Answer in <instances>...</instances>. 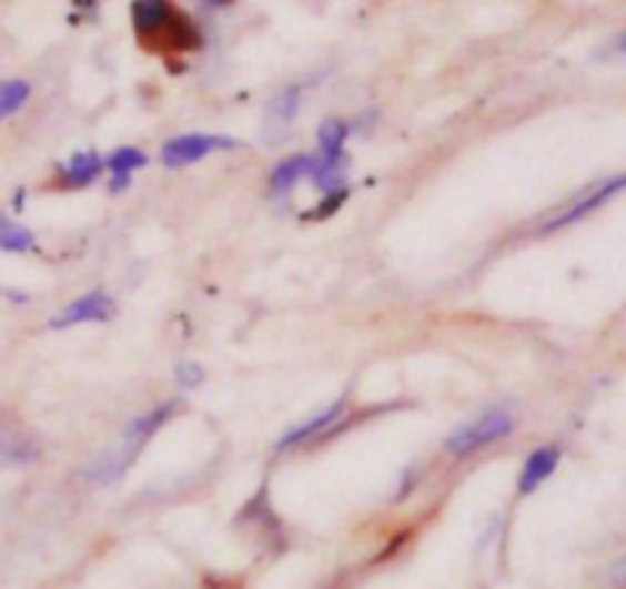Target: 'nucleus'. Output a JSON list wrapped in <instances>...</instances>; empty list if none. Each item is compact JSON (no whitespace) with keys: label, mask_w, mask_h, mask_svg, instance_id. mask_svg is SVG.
Listing matches in <instances>:
<instances>
[{"label":"nucleus","mask_w":626,"mask_h":589,"mask_svg":"<svg viewBox=\"0 0 626 589\" xmlns=\"http://www.w3.org/2000/svg\"><path fill=\"white\" fill-rule=\"evenodd\" d=\"M101 172H104V160L92 150H83L77 153L74 160L64 165V184L68 186H89L92 181H99Z\"/></svg>","instance_id":"ddd939ff"},{"label":"nucleus","mask_w":626,"mask_h":589,"mask_svg":"<svg viewBox=\"0 0 626 589\" xmlns=\"http://www.w3.org/2000/svg\"><path fill=\"white\" fill-rule=\"evenodd\" d=\"M132 26H135L138 40L148 43V47L190 52L202 43L199 28L184 13L174 10L172 0H135L132 3Z\"/></svg>","instance_id":"f257e3e1"},{"label":"nucleus","mask_w":626,"mask_h":589,"mask_svg":"<svg viewBox=\"0 0 626 589\" xmlns=\"http://www.w3.org/2000/svg\"><path fill=\"white\" fill-rule=\"evenodd\" d=\"M34 247V233L26 230L22 223L10 221L7 214H0V251H10V254H26Z\"/></svg>","instance_id":"2eb2a0df"},{"label":"nucleus","mask_w":626,"mask_h":589,"mask_svg":"<svg viewBox=\"0 0 626 589\" xmlns=\"http://www.w3.org/2000/svg\"><path fill=\"white\" fill-rule=\"evenodd\" d=\"M343 409H345L343 400H336V404H331L327 409H321L319 416L309 418L306 425H300V428H294L291 434H284L282 440H279V449H282V453L284 449H294V446H300V443H306L309 437H315V434H321V430H327L331 428L333 418L343 416Z\"/></svg>","instance_id":"9b49d317"},{"label":"nucleus","mask_w":626,"mask_h":589,"mask_svg":"<svg viewBox=\"0 0 626 589\" xmlns=\"http://www.w3.org/2000/svg\"><path fill=\"white\" fill-rule=\"evenodd\" d=\"M624 190H626V174H617L612 181L593 186V190H587L577 202H572L568 209L559 211L556 217H551V221L544 223V233H553V230H563V226H572V223L584 221V217H589L593 211H599L605 202H612V199L617 196V193H624Z\"/></svg>","instance_id":"20e7f679"},{"label":"nucleus","mask_w":626,"mask_h":589,"mask_svg":"<svg viewBox=\"0 0 626 589\" xmlns=\"http://www.w3.org/2000/svg\"><path fill=\"white\" fill-rule=\"evenodd\" d=\"M40 458V443L22 428L0 425V465H31Z\"/></svg>","instance_id":"1a4fd4ad"},{"label":"nucleus","mask_w":626,"mask_h":589,"mask_svg":"<svg viewBox=\"0 0 626 589\" xmlns=\"http://www.w3.org/2000/svg\"><path fill=\"white\" fill-rule=\"evenodd\" d=\"M174 376H178V382H181L184 388H199V385H202V367L193 364V360H184L181 367L174 369Z\"/></svg>","instance_id":"a211bd4d"},{"label":"nucleus","mask_w":626,"mask_h":589,"mask_svg":"<svg viewBox=\"0 0 626 589\" xmlns=\"http://www.w3.org/2000/svg\"><path fill=\"white\" fill-rule=\"evenodd\" d=\"M309 174V156H291V160H284L275 165V172L270 177V186L275 196H284V193H291L303 177Z\"/></svg>","instance_id":"4468645a"},{"label":"nucleus","mask_w":626,"mask_h":589,"mask_svg":"<svg viewBox=\"0 0 626 589\" xmlns=\"http://www.w3.org/2000/svg\"><path fill=\"white\" fill-rule=\"evenodd\" d=\"M612 55H620V59H626V31H624V34H617V38H614Z\"/></svg>","instance_id":"412c9836"},{"label":"nucleus","mask_w":626,"mask_h":589,"mask_svg":"<svg viewBox=\"0 0 626 589\" xmlns=\"http://www.w3.org/2000/svg\"><path fill=\"white\" fill-rule=\"evenodd\" d=\"M235 141L233 138H223V135H178L172 141H165V148H162V162L169 165V169H184V165H193V162L205 160L211 153H218V150H233Z\"/></svg>","instance_id":"7ed1b4c3"},{"label":"nucleus","mask_w":626,"mask_h":589,"mask_svg":"<svg viewBox=\"0 0 626 589\" xmlns=\"http://www.w3.org/2000/svg\"><path fill=\"white\" fill-rule=\"evenodd\" d=\"M28 99H31V87H28L26 80H3L0 83V120H7V116L22 111Z\"/></svg>","instance_id":"dca6fc26"},{"label":"nucleus","mask_w":626,"mask_h":589,"mask_svg":"<svg viewBox=\"0 0 626 589\" xmlns=\"http://www.w3.org/2000/svg\"><path fill=\"white\" fill-rule=\"evenodd\" d=\"M205 3H214V7H226V3H233V0H205Z\"/></svg>","instance_id":"4be33fe9"},{"label":"nucleus","mask_w":626,"mask_h":589,"mask_svg":"<svg viewBox=\"0 0 626 589\" xmlns=\"http://www.w3.org/2000/svg\"><path fill=\"white\" fill-rule=\"evenodd\" d=\"M117 306L104 291H92V294L80 296L71 306H64L55 318L50 321L52 331H64V327H77V324H92V321H111Z\"/></svg>","instance_id":"39448f33"},{"label":"nucleus","mask_w":626,"mask_h":589,"mask_svg":"<svg viewBox=\"0 0 626 589\" xmlns=\"http://www.w3.org/2000/svg\"><path fill=\"white\" fill-rule=\"evenodd\" d=\"M559 465V449L556 446H541L535 453L528 455L523 474H519V495H532L538 489L541 483H547L551 474Z\"/></svg>","instance_id":"9d476101"},{"label":"nucleus","mask_w":626,"mask_h":589,"mask_svg":"<svg viewBox=\"0 0 626 589\" xmlns=\"http://www.w3.org/2000/svg\"><path fill=\"white\" fill-rule=\"evenodd\" d=\"M300 104H303V92H300V87L282 89V92L270 101L263 132H266V138H272V144H279V141L287 135V129L294 125L296 113H300Z\"/></svg>","instance_id":"0eeeda50"},{"label":"nucleus","mask_w":626,"mask_h":589,"mask_svg":"<svg viewBox=\"0 0 626 589\" xmlns=\"http://www.w3.org/2000/svg\"><path fill=\"white\" fill-rule=\"evenodd\" d=\"M612 587L614 589H626V559L612 571Z\"/></svg>","instance_id":"aec40b11"},{"label":"nucleus","mask_w":626,"mask_h":589,"mask_svg":"<svg viewBox=\"0 0 626 589\" xmlns=\"http://www.w3.org/2000/svg\"><path fill=\"white\" fill-rule=\"evenodd\" d=\"M343 199H345V190H340V193H327V199L321 202L315 214H319V217H327V214H333V211L340 209V202H343Z\"/></svg>","instance_id":"6ab92c4d"},{"label":"nucleus","mask_w":626,"mask_h":589,"mask_svg":"<svg viewBox=\"0 0 626 589\" xmlns=\"http://www.w3.org/2000/svg\"><path fill=\"white\" fill-rule=\"evenodd\" d=\"M349 123L343 120H327L319 129V153H343L345 138H349Z\"/></svg>","instance_id":"f3484780"},{"label":"nucleus","mask_w":626,"mask_h":589,"mask_svg":"<svg viewBox=\"0 0 626 589\" xmlns=\"http://www.w3.org/2000/svg\"><path fill=\"white\" fill-rule=\"evenodd\" d=\"M144 165H148V156L135 148H120L117 153H111V160H104V169H111L113 172V193L125 190L129 181H132V172H135V169H144Z\"/></svg>","instance_id":"f8f14e48"},{"label":"nucleus","mask_w":626,"mask_h":589,"mask_svg":"<svg viewBox=\"0 0 626 589\" xmlns=\"http://www.w3.org/2000/svg\"><path fill=\"white\" fill-rule=\"evenodd\" d=\"M516 428V418L511 409H502V406H495L489 413H483L479 418H474L471 425L465 428H458L450 437L446 443V449L453 455H471L483 449V446H492V443L504 440V437H511Z\"/></svg>","instance_id":"f03ea898"},{"label":"nucleus","mask_w":626,"mask_h":589,"mask_svg":"<svg viewBox=\"0 0 626 589\" xmlns=\"http://www.w3.org/2000/svg\"><path fill=\"white\" fill-rule=\"evenodd\" d=\"M349 156L343 153H315L309 156V177L321 186V193H340L345 190Z\"/></svg>","instance_id":"6e6552de"},{"label":"nucleus","mask_w":626,"mask_h":589,"mask_svg":"<svg viewBox=\"0 0 626 589\" xmlns=\"http://www.w3.org/2000/svg\"><path fill=\"white\" fill-rule=\"evenodd\" d=\"M174 413H178V404H160V406H153V409H148L144 416L132 418V422H129V428L123 430V443H120V449L135 458V455L148 446L150 437H153V434H156V430H160L162 425L174 416Z\"/></svg>","instance_id":"423d86ee"}]
</instances>
